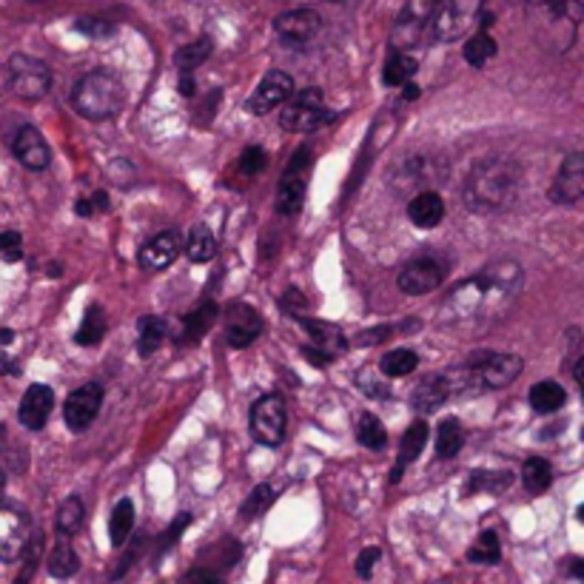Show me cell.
I'll return each mask as SVG.
<instances>
[{
	"label": "cell",
	"instance_id": "db71d44e",
	"mask_svg": "<svg viewBox=\"0 0 584 584\" xmlns=\"http://www.w3.org/2000/svg\"><path fill=\"white\" fill-rule=\"evenodd\" d=\"M6 488V471H3V468H0V490Z\"/></svg>",
	"mask_w": 584,
	"mask_h": 584
},
{
	"label": "cell",
	"instance_id": "484cf974",
	"mask_svg": "<svg viewBox=\"0 0 584 584\" xmlns=\"http://www.w3.org/2000/svg\"><path fill=\"white\" fill-rule=\"evenodd\" d=\"M217 322V305L214 302H206L200 308H194L186 322H183V337H180V345H189V342L203 340L208 334V328Z\"/></svg>",
	"mask_w": 584,
	"mask_h": 584
},
{
	"label": "cell",
	"instance_id": "603a6c76",
	"mask_svg": "<svg viewBox=\"0 0 584 584\" xmlns=\"http://www.w3.org/2000/svg\"><path fill=\"white\" fill-rule=\"evenodd\" d=\"M434 157H414V160H408L399 174H394L391 180H394L396 189H425V186H431L436 183L439 177L436 174H442L439 169H434Z\"/></svg>",
	"mask_w": 584,
	"mask_h": 584
},
{
	"label": "cell",
	"instance_id": "b9f144b4",
	"mask_svg": "<svg viewBox=\"0 0 584 584\" xmlns=\"http://www.w3.org/2000/svg\"><path fill=\"white\" fill-rule=\"evenodd\" d=\"M77 32H83V35H89V38L103 40V38H112L114 35V23L103 18H80L75 23Z\"/></svg>",
	"mask_w": 584,
	"mask_h": 584
},
{
	"label": "cell",
	"instance_id": "e575fe53",
	"mask_svg": "<svg viewBox=\"0 0 584 584\" xmlns=\"http://www.w3.org/2000/svg\"><path fill=\"white\" fill-rule=\"evenodd\" d=\"M550 482H553V468H550V462L542 459V456H533L525 462V468H522V485L530 490V493H545L550 488Z\"/></svg>",
	"mask_w": 584,
	"mask_h": 584
},
{
	"label": "cell",
	"instance_id": "9c48e42d",
	"mask_svg": "<svg viewBox=\"0 0 584 584\" xmlns=\"http://www.w3.org/2000/svg\"><path fill=\"white\" fill-rule=\"evenodd\" d=\"M442 280H445V265H442V260H436L434 254H425V257H414L411 263H405V268L396 277V285L405 294L419 297V294H428V291L439 288Z\"/></svg>",
	"mask_w": 584,
	"mask_h": 584
},
{
	"label": "cell",
	"instance_id": "e0dca14e",
	"mask_svg": "<svg viewBox=\"0 0 584 584\" xmlns=\"http://www.w3.org/2000/svg\"><path fill=\"white\" fill-rule=\"evenodd\" d=\"M274 29L288 43H308V40L317 38V32L322 29V20L314 9H291V12L277 15Z\"/></svg>",
	"mask_w": 584,
	"mask_h": 584
},
{
	"label": "cell",
	"instance_id": "d4e9b609",
	"mask_svg": "<svg viewBox=\"0 0 584 584\" xmlns=\"http://www.w3.org/2000/svg\"><path fill=\"white\" fill-rule=\"evenodd\" d=\"M169 334V322L163 317H143L137 325V351L140 357H151Z\"/></svg>",
	"mask_w": 584,
	"mask_h": 584
},
{
	"label": "cell",
	"instance_id": "30bf717a",
	"mask_svg": "<svg viewBox=\"0 0 584 584\" xmlns=\"http://www.w3.org/2000/svg\"><path fill=\"white\" fill-rule=\"evenodd\" d=\"M100 405H103V388L97 382H86L66 396L63 419L69 425V431H75V434L86 431L95 422V416L100 414Z\"/></svg>",
	"mask_w": 584,
	"mask_h": 584
},
{
	"label": "cell",
	"instance_id": "c3c4849f",
	"mask_svg": "<svg viewBox=\"0 0 584 584\" xmlns=\"http://www.w3.org/2000/svg\"><path fill=\"white\" fill-rule=\"evenodd\" d=\"M391 325H382V328H374V331H365L368 337H359V345H374V342H382V340H388L391 337Z\"/></svg>",
	"mask_w": 584,
	"mask_h": 584
},
{
	"label": "cell",
	"instance_id": "1f68e13d",
	"mask_svg": "<svg viewBox=\"0 0 584 584\" xmlns=\"http://www.w3.org/2000/svg\"><path fill=\"white\" fill-rule=\"evenodd\" d=\"M428 436H431L428 425H425L422 419H416L414 425H411V428L402 434L399 462H402V465H411L414 459H419V456H422V451H425V445H428Z\"/></svg>",
	"mask_w": 584,
	"mask_h": 584
},
{
	"label": "cell",
	"instance_id": "ffe728a7",
	"mask_svg": "<svg viewBox=\"0 0 584 584\" xmlns=\"http://www.w3.org/2000/svg\"><path fill=\"white\" fill-rule=\"evenodd\" d=\"M445 217V200L434 189L416 191L408 203V220L416 228H436Z\"/></svg>",
	"mask_w": 584,
	"mask_h": 584
},
{
	"label": "cell",
	"instance_id": "7a4b0ae2",
	"mask_svg": "<svg viewBox=\"0 0 584 584\" xmlns=\"http://www.w3.org/2000/svg\"><path fill=\"white\" fill-rule=\"evenodd\" d=\"M519 189H522L519 163L496 154V157L479 160L468 171L462 197L473 214H499V211H508L519 200Z\"/></svg>",
	"mask_w": 584,
	"mask_h": 584
},
{
	"label": "cell",
	"instance_id": "9a60e30c",
	"mask_svg": "<svg viewBox=\"0 0 584 584\" xmlns=\"http://www.w3.org/2000/svg\"><path fill=\"white\" fill-rule=\"evenodd\" d=\"M294 92V80L288 72H280V69H274V72H268V75L260 80V86L254 89V95L248 97V112L251 114H265L271 112V109H277V106H283L285 100L291 97Z\"/></svg>",
	"mask_w": 584,
	"mask_h": 584
},
{
	"label": "cell",
	"instance_id": "277c9868",
	"mask_svg": "<svg viewBox=\"0 0 584 584\" xmlns=\"http://www.w3.org/2000/svg\"><path fill=\"white\" fill-rule=\"evenodd\" d=\"M288 431V411L280 394H265L251 405V436L265 448H280Z\"/></svg>",
	"mask_w": 584,
	"mask_h": 584
},
{
	"label": "cell",
	"instance_id": "f6af8a7d",
	"mask_svg": "<svg viewBox=\"0 0 584 584\" xmlns=\"http://www.w3.org/2000/svg\"><path fill=\"white\" fill-rule=\"evenodd\" d=\"M357 385L365 391V394L371 396H388V388H385V382L382 379H371V368H362L357 374Z\"/></svg>",
	"mask_w": 584,
	"mask_h": 584
},
{
	"label": "cell",
	"instance_id": "4fadbf2b",
	"mask_svg": "<svg viewBox=\"0 0 584 584\" xmlns=\"http://www.w3.org/2000/svg\"><path fill=\"white\" fill-rule=\"evenodd\" d=\"M436 0H411L405 12L399 15L394 29V49H411L416 40L422 38L428 20L434 18Z\"/></svg>",
	"mask_w": 584,
	"mask_h": 584
},
{
	"label": "cell",
	"instance_id": "f5cc1de1",
	"mask_svg": "<svg viewBox=\"0 0 584 584\" xmlns=\"http://www.w3.org/2000/svg\"><path fill=\"white\" fill-rule=\"evenodd\" d=\"M405 86H408V83H405ZM416 95H419V89H414V86H408V89H405V100H414Z\"/></svg>",
	"mask_w": 584,
	"mask_h": 584
},
{
	"label": "cell",
	"instance_id": "7c38bea8",
	"mask_svg": "<svg viewBox=\"0 0 584 584\" xmlns=\"http://www.w3.org/2000/svg\"><path fill=\"white\" fill-rule=\"evenodd\" d=\"M584 197V157L582 151H570L559 174L553 180V189H550V200L553 203H565V206H576Z\"/></svg>",
	"mask_w": 584,
	"mask_h": 584
},
{
	"label": "cell",
	"instance_id": "83f0119b",
	"mask_svg": "<svg viewBox=\"0 0 584 584\" xmlns=\"http://www.w3.org/2000/svg\"><path fill=\"white\" fill-rule=\"evenodd\" d=\"M416 75V60L411 55H405V49H394L391 57L385 60V69H382V80L388 86H405L411 83V77Z\"/></svg>",
	"mask_w": 584,
	"mask_h": 584
},
{
	"label": "cell",
	"instance_id": "f546056e",
	"mask_svg": "<svg viewBox=\"0 0 584 584\" xmlns=\"http://www.w3.org/2000/svg\"><path fill=\"white\" fill-rule=\"evenodd\" d=\"M134 530V505L132 499H120L112 510V519H109V536H112L114 547L126 545V539L132 536Z\"/></svg>",
	"mask_w": 584,
	"mask_h": 584
},
{
	"label": "cell",
	"instance_id": "7402d4cb",
	"mask_svg": "<svg viewBox=\"0 0 584 584\" xmlns=\"http://www.w3.org/2000/svg\"><path fill=\"white\" fill-rule=\"evenodd\" d=\"M305 325V331H308V337L314 342V348L322 351L328 359H337L340 354H345V348H348V342H345V334H342L337 325H331V322H322V320H302Z\"/></svg>",
	"mask_w": 584,
	"mask_h": 584
},
{
	"label": "cell",
	"instance_id": "836d02e7",
	"mask_svg": "<svg viewBox=\"0 0 584 584\" xmlns=\"http://www.w3.org/2000/svg\"><path fill=\"white\" fill-rule=\"evenodd\" d=\"M103 334H106V311L100 305H89L77 328V345H97L103 340Z\"/></svg>",
	"mask_w": 584,
	"mask_h": 584
},
{
	"label": "cell",
	"instance_id": "f35d334b",
	"mask_svg": "<svg viewBox=\"0 0 584 584\" xmlns=\"http://www.w3.org/2000/svg\"><path fill=\"white\" fill-rule=\"evenodd\" d=\"M77 567H80V559H77V553L72 550L69 542H60V545L52 550V556H49V573L55 576V579H69V576H75Z\"/></svg>",
	"mask_w": 584,
	"mask_h": 584
},
{
	"label": "cell",
	"instance_id": "d6986e66",
	"mask_svg": "<svg viewBox=\"0 0 584 584\" xmlns=\"http://www.w3.org/2000/svg\"><path fill=\"white\" fill-rule=\"evenodd\" d=\"M180 234L177 231H160V234H154L149 243L140 248V265L146 268V271H163V268H169L177 257H180Z\"/></svg>",
	"mask_w": 584,
	"mask_h": 584
},
{
	"label": "cell",
	"instance_id": "ba28073f",
	"mask_svg": "<svg viewBox=\"0 0 584 584\" xmlns=\"http://www.w3.org/2000/svg\"><path fill=\"white\" fill-rule=\"evenodd\" d=\"M32 542L29 516L9 502H0V562H18Z\"/></svg>",
	"mask_w": 584,
	"mask_h": 584
},
{
	"label": "cell",
	"instance_id": "d6a6232c",
	"mask_svg": "<svg viewBox=\"0 0 584 584\" xmlns=\"http://www.w3.org/2000/svg\"><path fill=\"white\" fill-rule=\"evenodd\" d=\"M83 519H86V508H83L80 496L63 499L60 508H57V533L60 536H72V533L83 528Z\"/></svg>",
	"mask_w": 584,
	"mask_h": 584
},
{
	"label": "cell",
	"instance_id": "4dcf8cb0",
	"mask_svg": "<svg viewBox=\"0 0 584 584\" xmlns=\"http://www.w3.org/2000/svg\"><path fill=\"white\" fill-rule=\"evenodd\" d=\"M357 442L368 451H382L388 445V431L374 414H359L357 419Z\"/></svg>",
	"mask_w": 584,
	"mask_h": 584
},
{
	"label": "cell",
	"instance_id": "816d5d0a",
	"mask_svg": "<svg viewBox=\"0 0 584 584\" xmlns=\"http://www.w3.org/2000/svg\"><path fill=\"white\" fill-rule=\"evenodd\" d=\"M12 337H15V334H12L9 328H3V331H0V345H6V342H12Z\"/></svg>",
	"mask_w": 584,
	"mask_h": 584
},
{
	"label": "cell",
	"instance_id": "8d00e7d4",
	"mask_svg": "<svg viewBox=\"0 0 584 584\" xmlns=\"http://www.w3.org/2000/svg\"><path fill=\"white\" fill-rule=\"evenodd\" d=\"M502 559V545H499V536L493 530H485L476 545L468 550V562L473 565H496Z\"/></svg>",
	"mask_w": 584,
	"mask_h": 584
},
{
	"label": "cell",
	"instance_id": "7bdbcfd3",
	"mask_svg": "<svg viewBox=\"0 0 584 584\" xmlns=\"http://www.w3.org/2000/svg\"><path fill=\"white\" fill-rule=\"evenodd\" d=\"M265 166H268L265 149H260V146H248V149L243 151V157H240V171H243V174H248V177H257Z\"/></svg>",
	"mask_w": 584,
	"mask_h": 584
},
{
	"label": "cell",
	"instance_id": "cb8c5ba5",
	"mask_svg": "<svg viewBox=\"0 0 584 584\" xmlns=\"http://www.w3.org/2000/svg\"><path fill=\"white\" fill-rule=\"evenodd\" d=\"M567 402V391L559 385V382H536L533 388H530V405H533V411H539V414H556V411H562Z\"/></svg>",
	"mask_w": 584,
	"mask_h": 584
},
{
	"label": "cell",
	"instance_id": "2e32d148",
	"mask_svg": "<svg viewBox=\"0 0 584 584\" xmlns=\"http://www.w3.org/2000/svg\"><path fill=\"white\" fill-rule=\"evenodd\" d=\"M55 411V394L49 385H29V391L20 399V425L29 431H40Z\"/></svg>",
	"mask_w": 584,
	"mask_h": 584
},
{
	"label": "cell",
	"instance_id": "5bb4252c",
	"mask_svg": "<svg viewBox=\"0 0 584 584\" xmlns=\"http://www.w3.org/2000/svg\"><path fill=\"white\" fill-rule=\"evenodd\" d=\"M265 322L257 308L251 305H231L226 311V340L231 348H248L263 334Z\"/></svg>",
	"mask_w": 584,
	"mask_h": 584
},
{
	"label": "cell",
	"instance_id": "ab89813d",
	"mask_svg": "<svg viewBox=\"0 0 584 584\" xmlns=\"http://www.w3.org/2000/svg\"><path fill=\"white\" fill-rule=\"evenodd\" d=\"M493 55H496V40L490 38L488 32H479L465 43V60L476 69H482L488 60H493Z\"/></svg>",
	"mask_w": 584,
	"mask_h": 584
},
{
	"label": "cell",
	"instance_id": "bcb514c9",
	"mask_svg": "<svg viewBox=\"0 0 584 584\" xmlns=\"http://www.w3.org/2000/svg\"><path fill=\"white\" fill-rule=\"evenodd\" d=\"M0 257H6V260H18L20 234H15V231H3V234H0Z\"/></svg>",
	"mask_w": 584,
	"mask_h": 584
},
{
	"label": "cell",
	"instance_id": "5b68a950",
	"mask_svg": "<svg viewBox=\"0 0 584 584\" xmlns=\"http://www.w3.org/2000/svg\"><path fill=\"white\" fill-rule=\"evenodd\" d=\"M9 89L20 97V100H40L46 97V92L52 89V72L49 66L29 55H12L9 57Z\"/></svg>",
	"mask_w": 584,
	"mask_h": 584
},
{
	"label": "cell",
	"instance_id": "52a82bcc",
	"mask_svg": "<svg viewBox=\"0 0 584 584\" xmlns=\"http://www.w3.org/2000/svg\"><path fill=\"white\" fill-rule=\"evenodd\" d=\"M482 9V0H442L434 9V32L442 43H451L468 35L473 20Z\"/></svg>",
	"mask_w": 584,
	"mask_h": 584
},
{
	"label": "cell",
	"instance_id": "6da1fadb",
	"mask_svg": "<svg viewBox=\"0 0 584 584\" xmlns=\"http://www.w3.org/2000/svg\"><path fill=\"white\" fill-rule=\"evenodd\" d=\"M522 268L513 260L490 263L485 271L453 288L442 320L462 331H482L502 320L522 291Z\"/></svg>",
	"mask_w": 584,
	"mask_h": 584
},
{
	"label": "cell",
	"instance_id": "8fae6325",
	"mask_svg": "<svg viewBox=\"0 0 584 584\" xmlns=\"http://www.w3.org/2000/svg\"><path fill=\"white\" fill-rule=\"evenodd\" d=\"M305 171H308V149H300L297 157L288 163L277 189V211L283 217H294L305 203Z\"/></svg>",
	"mask_w": 584,
	"mask_h": 584
},
{
	"label": "cell",
	"instance_id": "11a10c76",
	"mask_svg": "<svg viewBox=\"0 0 584 584\" xmlns=\"http://www.w3.org/2000/svg\"><path fill=\"white\" fill-rule=\"evenodd\" d=\"M3 439H6V428L0 425V445H3Z\"/></svg>",
	"mask_w": 584,
	"mask_h": 584
},
{
	"label": "cell",
	"instance_id": "74e56055",
	"mask_svg": "<svg viewBox=\"0 0 584 584\" xmlns=\"http://www.w3.org/2000/svg\"><path fill=\"white\" fill-rule=\"evenodd\" d=\"M416 365H419V357H416L414 351L399 348V351H391V354L382 357L379 371H382L385 377H408V374H414Z\"/></svg>",
	"mask_w": 584,
	"mask_h": 584
},
{
	"label": "cell",
	"instance_id": "8992f818",
	"mask_svg": "<svg viewBox=\"0 0 584 584\" xmlns=\"http://www.w3.org/2000/svg\"><path fill=\"white\" fill-rule=\"evenodd\" d=\"M325 123H331V112L322 103L320 89H305V92H300V95L285 106L283 114H280V126H283L285 132H317Z\"/></svg>",
	"mask_w": 584,
	"mask_h": 584
},
{
	"label": "cell",
	"instance_id": "3957f363",
	"mask_svg": "<svg viewBox=\"0 0 584 584\" xmlns=\"http://www.w3.org/2000/svg\"><path fill=\"white\" fill-rule=\"evenodd\" d=\"M123 103H126V89H123L120 77L106 72V69H97V72L80 77L75 92H72V106L77 109V114H83L92 123H103V120L117 117Z\"/></svg>",
	"mask_w": 584,
	"mask_h": 584
},
{
	"label": "cell",
	"instance_id": "d590c367",
	"mask_svg": "<svg viewBox=\"0 0 584 584\" xmlns=\"http://www.w3.org/2000/svg\"><path fill=\"white\" fill-rule=\"evenodd\" d=\"M214 52V43L211 38H197L189 46H183L177 55H174V63H177V69L180 72H194L197 66H203L208 57Z\"/></svg>",
	"mask_w": 584,
	"mask_h": 584
},
{
	"label": "cell",
	"instance_id": "f1b7e54d",
	"mask_svg": "<svg viewBox=\"0 0 584 584\" xmlns=\"http://www.w3.org/2000/svg\"><path fill=\"white\" fill-rule=\"evenodd\" d=\"M186 254H189V260H194V263H208V260H214V254H217V237H214V231H211L206 223L191 228L189 243H186Z\"/></svg>",
	"mask_w": 584,
	"mask_h": 584
},
{
	"label": "cell",
	"instance_id": "ee69618b",
	"mask_svg": "<svg viewBox=\"0 0 584 584\" xmlns=\"http://www.w3.org/2000/svg\"><path fill=\"white\" fill-rule=\"evenodd\" d=\"M379 559H382V550H379V547H365L357 559V576L371 579V573H374V567L379 565Z\"/></svg>",
	"mask_w": 584,
	"mask_h": 584
},
{
	"label": "cell",
	"instance_id": "ac0fdd59",
	"mask_svg": "<svg viewBox=\"0 0 584 584\" xmlns=\"http://www.w3.org/2000/svg\"><path fill=\"white\" fill-rule=\"evenodd\" d=\"M12 154L18 157L26 169L32 171H43L49 166V160H52L49 143L43 140V134L35 126H20L15 140H12Z\"/></svg>",
	"mask_w": 584,
	"mask_h": 584
},
{
	"label": "cell",
	"instance_id": "7dc6e473",
	"mask_svg": "<svg viewBox=\"0 0 584 584\" xmlns=\"http://www.w3.org/2000/svg\"><path fill=\"white\" fill-rule=\"evenodd\" d=\"M189 522H191L189 513H180V516H177V522H174V525H171V528L166 530V533H163V542H160V547L166 550V547L177 545V539H180V533H183V530L189 528Z\"/></svg>",
	"mask_w": 584,
	"mask_h": 584
},
{
	"label": "cell",
	"instance_id": "681fc988",
	"mask_svg": "<svg viewBox=\"0 0 584 584\" xmlns=\"http://www.w3.org/2000/svg\"><path fill=\"white\" fill-rule=\"evenodd\" d=\"M186 582H220V573L217 570H206V567H197L186 573Z\"/></svg>",
	"mask_w": 584,
	"mask_h": 584
},
{
	"label": "cell",
	"instance_id": "f907efd6",
	"mask_svg": "<svg viewBox=\"0 0 584 584\" xmlns=\"http://www.w3.org/2000/svg\"><path fill=\"white\" fill-rule=\"evenodd\" d=\"M567 573H570L573 579H584L582 559H567Z\"/></svg>",
	"mask_w": 584,
	"mask_h": 584
},
{
	"label": "cell",
	"instance_id": "4316f807",
	"mask_svg": "<svg viewBox=\"0 0 584 584\" xmlns=\"http://www.w3.org/2000/svg\"><path fill=\"white\" fill-rule=\"evenodd\" d=\"M465 448V428H462V422L459 419H445L442 425H439V431H436V453L442 456V459H453L456 453Z\"/></svg>",
	"mask_w": 584,
	"mask_h": 584
},
{
	"label": "cell",
	"instance_id": "60d3db41",
	"mask_svg": "<svg viewBox=\"0 0 584 584\" xmlns=\"http://www.w3.org/2000/svg\"><path fill=\"white\" fill-rule=\"evenodd\" d=\"M271 502H274V488L271 485H257V488L248 493V499L243 502V508H240V519H257V516H263L265 510L271 508Z\"/></svg>",
	"mask_w": 584,
	"mask_h": 584
},
{
	"label": "cell",
	"instance_id": "44dd1931",
	"mask_svg": "<svg viewBox=\"0 0 584 584\" xmlns=\"http://www.w3.org/2000/svg\"><path fill=\"white\" fill-rule=\"evenodd\" d=\"M448 396H451V382L448 377H425L419 385L414 388V394H411V402H414V408L419 414H434L439 411L445 402H448Z\"/></svg>",
	"mask_w": 584,
	"mask_h": 584
}]
</instances>
